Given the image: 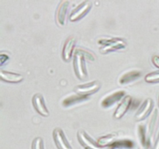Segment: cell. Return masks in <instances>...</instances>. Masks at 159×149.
Segmentation results:
<instances>
[{
	"label": "cell",
	"instance_id": "obj_13",
	"mask_svg": "<svg viewBox=\"0 0 159 149\" xmlns=\"http://www.w3.org/2000/svg\"><path fill=\"white\" fill-rule=\"evenodd\" d=\"M140 75V72L137 71H132L130 72L127 73V74H124L122 77L120 79V82L121 84H126L127 82H130V81L134 80L136 77H138Z\"/></svg>",
	"mask_w": 159,
	"mask_h": 149
},
{
	"label": "cell",
	"instance_id": "obj_16",
	"mask_svg": "<svg viewBox=\"0 0 159 149\" xmlns=\"http://www.w3.org/2000/svg\"><path fill=\"white\" fill-rule=\"evenodd\" d=\"M153 62L157 67L159 68V57H153Z\"/></svg>",
	"mask_w": 159,
	"mask_h": 149
},
{
	"label": "cell",
	"instance_id": "obj_8",
	"mask_svg": "<svg viewBox=\"0 0 159 149\" xmlns=\"http://www.w3.org/2000/svg\"><path fill=\"white\" fill-rule=\"evenodd\" d=\"M0 76H1L2 80L8 82H12V83H16V82H21L23 79V76L16 73L10 72V71H6L1 70L0 71Z\"/></svg>",
	"mask_w": 159,
	"mask_h": 149
},
{
	"label": "cell",
	"instance_id": "obj_9",
	"mask_svg": "<svg viewBox=\"0 0 159 149\" xmlns=\"http://www.w3.org/2000/svg\"><path fill=\"white\" fill-rule=\"evenodd\" d=\"M68 6H69V2L63 1L61 2L57 12V21L59 25L63 26L65 22V17L67 15V11H68Z\"/></svg>",
	"mask_w": 159,
	"mask_h": 149
},
{
	"label": "cell",
	"instance_id": "obj_2",
	"mask_svg": "<svg viewBox=\"0 0 159 149\" xmlns=\"http://www.w3.org/2000/svg\"><path fill=\"white\" fill-rule=\"evenodd\" d=\"M101 44L103 45L102 47H101L100 51L102 53H107L114 50L121 49V48L125 47L126 43L121 39H110V40H100Z\"/></svg>",
	"mask_w": 159,
	"mask_h": 149
},
{
	"label": "cell",
	"instance_id": "obj_4",
	"mask_svg": "<svg viewBox=\"0 0 159 149\" xmlns=\"http://www.w3.org/2000/svg\"><path fill=\"white\" fill-rule=\"evenodd\" d=\"M92 8V2L89 1L83 2L82 4L79 5V6L75 8L70 16V20L71 21H75V20H79L86 13H88L89 11Z\"/></svg>",
	"mask_w": 159,
	"mask_h": 149
},
{
	"label": "cell",
	"instance_id": "obj_12",
	"mask_svg": "<svg viewBox=\"0 0 159 149\" xmlns=\"http://www.w3.org/2000/svg\"><path fill=\"white\" fill-rule=\"evenodd\" d=\"M130 102H131V98H130V96H126L124 99V100H123V102L120 103V105L117 107V109L115 111L114 117L120 118L121 116H123V115L127 112V109L129 108Z\"/></svg>",
	"mask_w": 159,
	"mask_h": 149
},
{
	"label": "cell",
	"instance_id": "obj_5",
	"mask_svg": "<svg viewBox=\"0 0 159 149\" xmlns=\"http://www.w3.org/2000/svg\"><path fill=\"white\" fill-rule=\"evenodd\" d=\"M33 105H34L35 110L40 113V115L43 116H47L49 115V112H48V109H47L46 106H45L44 100H43V97L40 94H36L34 95L33 97Z\"/></svg>",
	"mask_w": 159,
	"mask_h": 149
},
{
	"label": "cell",
	"instance_id": "obj_14",
	"mask_svg": "<svg viewBox=\"0 0 159 149\" xmlns=\"http://www.w3.org/2000/svg\"><path fill=\"white\" fill-rule=\"evenodd\" d=\"M145 80L148 82H159V71H155V72H152L146 75Z\"/></svg>",
	"mask_w": 159,
	"mask_h": 149
},
{
	"label": "cell",
	"instance_id": "obj_6",
	"mask_svg": "<svg viewBox=\"0 0 159 149\" xmlns=\"http://www.w3.org/2000/svg\"><path fill=\"white\" fill-rule=\"evenodd\" d=\"M54 138L56 144L60 149H71L62 130L59 128L55 129L54 131Z\"/></svg>",
	"mask_w": 159,
	"mask_h": 149
},
{
	"label": "cell",
	"instance_id": "obj_11",
	"mask_svg": "<svg viewBox=\"0 0 159 149\" xmlns=\"http://www.w3.org/2000/svg\"><path fill=\"white\" fill-rule=\"evenodd\" d=\"M75 43V40L74 38H69L66 40L65 43V46L63 48V58L65 61L69 60L72 54L73 50H74Z\"/></svg>",
	"mask_w": 159,
	"mask_h": 149
},
{
	"label": "cell",
	"instance_id": "obj_1",
	"mask_svg": "<svg viewBox=\"0 0 159 149\" xmlns=\"http://www.w3.org/2000/svg\"><path fill=\"white\" fill-rule=\"evenodd\" d=\"M74 70L76 75L80 79H85L87 78V71L84 62V54L82 50H77L74 57Z\"/></svg>",
	"mask_w": 159,
	"mask_h": 149
},
{
	"label": "cell",
	"instance_id": "obj_3",
	"mask_svg": "<svg viewBox=\"0 0 159 149\" xmlns=\"http://www.w3.org/2000/svg\"><path fill=\"white\" fill-rule=\"evenodd\" d=\"M100 88V84L99 82H93L89 83L84 84L76 86L74 88L75 92L78 95L82 96H86L88 95H91L97 92Z\"/></svg>",
	"mask_w": 159,
	"mask_h": 149
},
{
	"label": "cell",
	"instance_id": "obj_7",
	"mask_svg": "<svg viewBox=\"0 0 159 149\" xmlns=\"http://www.w3.org/2000/svg\"><path fill=\"white\" fill-rule=\"evenodd\" d=\"M125 95V92L120 90V91L115 92V93H112L111 95H109L106 99H104L102 102V106L104 107L110 106L111 105L114 104L120 99H122Z\"/></svg>",
	"mask_w": 159,
	"mask_h": 149
},
{
	"label": "cell",
	"instance_id": "obj_15",
	"mask_svg": "<svg viewBox=\"0 0 159 149\" xmlns=\"http://www.w3.org/2000/svg\"><path fill=\"white\" fill-rule=\"evenodd\" d=\"M42 140L40 138H36L33 144V149H42Z\"/></svg>",
	"mask_w": 159,
	"mask_h": 149
},
{
	"label": "cell",
	"instance_id": "obj_10",
	"mask_svg": "<svg viewBox=\"0 0 159 149\" xmlns=\"http://www.w3.org/2000/svg\"><path fill=\"white\" fill-rule=\"evenodd\" d=\"M152 106H153V102H152V99H148L144 103L141 105V108L139 109L138 112L136 114V119L137 120H142L144 117L148 115V113H150V111L152 110Z\"/></svg>",
	"mask_w": 159,
	"mask_h": 149
}]
</instances>
